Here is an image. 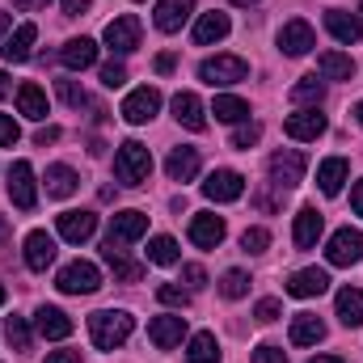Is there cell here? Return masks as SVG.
Listing matches in <instances>:
<instances>
[{
	"label": "cell",
	"mask_w": 363,
	"mask_h": 363,
	"mask_svg": "<svg viewBox=\"0 0 363 363\" xmlns=\"http://www.w3.org/2000/svg\"><path fill=\"white\" fill-rule=\"evenodd\" d=\"M55 89H60V101H68L72 110H81V106L89 101V97H85V89H81L77 81H55Z\"/></svg>",
	"instance_id": "cell-44"
},
{
	"label": "cell",
	"mask_w": 363,
	"mask_h": 363,
	"mask_svg": "<svg viewBox=\"0 0 363 363\" xmlns=\"http://www.w3.org/2000/svg\"><path fill=\"white\" fill-rule=\"evenodd\" d=\"M325 287H330V274L321 271V267H304V271H296L287 279V296H296V300H313Z\"/></svg>",
	"instance_id": "cell-14"
},
{
	"label": "cell",
	"mask_w": 363,
	"mask_h": 363,
	"mask_svg": "<svg viewBox=\"0 0 363 363\" xmlns=\"http://www.w3.org/2000/svg\"><path fill=\"white\" fill-rule=\"evenodd\" d=\"M51 262H55V237L43 233V228H34V233L26 237V267H30V271H47Z\"/></svg>",
	"instance_id": "cell-16"
},
{
	"label": "cell",
	"mask_w": 363,
	"mask_h": 363,
	"mask_svg": "<svg viewBox=\"0 0 363 363\" xmlns=\"http://www.w3.org/2000/svg\"><path fill=\"white\" fill-rule=\"evenodd\" d=\"M4 338L13 342V351H30V325H26V317H9L4 321Z\"/></svg>",
	"instance_id": "cell-39"
},
{
	"label": "cell",
	"mask_w": 363,
	"mask_h": 363,
	"mask_svg": "<svg viewBox=\"0 0 363 363\" xmlns=\"http://www.w3.org/2000/svg\"><path fill=\"white\" fill-rule=\"evenodd\" d=\"M317 72H321V81H351L355 77V60L342 55V51H321L317 55Z\"/></svg>",
	"instance_id": "cell-27"
},
{
	"label": "cell",
	"mask_w": 363,
	"mask_h": 363,
	"mask_svg": "<svg viewBox=\"0 0 363 363\" xmlns=\"http://www.w3.org/2000/svg\"><path fill=\"white\" fill-rule=\"evenodd\" d=\"M174 118H178L186 131H203L207 127V110H203V101L194 93H178L174 97Z\"/></svg>",
	"instance_id": "cell-25"
},
{
	"label": "cell",
	"mask_w": 363,
	"mask_h": 363,
	"mask_svg": "<svg viewBox=\"0 0 363 363\" xmlns=\"http://www.w3.org/2000/svg\"><path fill=\"white\" fill-rule=\"evenodd\" d=\"M55 287L64 291V296H93L97 287H101V271L93 267V262H68L60 279H55Z\"/></svg>",
	"instance_id": "cell-4"
},
{
	"label": "cell",
	"mask_w": 363,
	"mask_h": 363,
	"mask_svg": "<svg viewBox=\"0 0 363 363\" xmlns=\"http://www.w3.org/2000/svg\"><path fill=\"white\" fill-rule=\"evenodd\" d=\"M60 64L72 68V72L93 68V64H97V43H93V38H68L64 51H60Z\"/></svg>",
	"instance_id": "cell-20"
},
{
	"label": "cell",
	"mask_w": 363,
	"mask_h": 363,
	"mask_svg": "<svg viewBox=\"0 0 363 363\" xmlns=\"http://www.w3.org/2000/svg\"><path fill=\"white\" fill-rule=\"evenodd\" d=\"M182 279H186V287H203V283H207L203 267H194V262H190V267H182Z\"/></svg>",
	"instance_id": "cell-49"
},
{
	"label": "cell",
	"mask_w": 363,
	"mask_h": 363,
	"mask_svg": "<svg viewBox=\"0 0 363 363\" xmlns=\"http://www.w3.org/2000/svg\"><path fill=\"white\" fill-rule=\"evenodd\" d=\"M34 38H38V26H34V21H21V26L4 38V47H0V51H4V60H9V64H26V60H30Z\"/></svg>",
	"instance_id": "cell-18"
},
{
	"label": "cell",
	"mask_w": 363,
	"mask_h": 363,
	"mask_svg": "<svg viewBox=\"0 0 363 363\" xmlns=\"http://www.w3.org/2000/svg\"><path fill=\"white\" fill-rule=\"evenodd\" d=\"M254 363H287V355H283L279 347L267 342V347H258V351H254Z\"/></svg>",
	"instance_id": "cell-48"
},
{
	"label": "cell",
	"mask_w": 363,
	"mask_h": 363,
	"mask_svg": "<svg viewBox=\"0 0 363 363\" xmlns=\"http://www.w3.org/2000/svg\"><path fill=\"white\" fill-rule=\"evenodd\" d=\"M325 30H330L338 43L355 47V43H359V34H363V21H359V17H351L347 9H330V13H325Z\"/></svg>",
	"instance_id": "cell-23"
},
{
	"label": "cell",
	"mask_w": 363,
	"mask_h": 363,
	"mask_svg": "<svg viewBox=\"0 0 363 363\" xmlns=\"http://www.w3.org/2000/svg\"><path fill=\"white\" fill-rule=\"evenodd\" d=\"M148 338H152L157 351H174L182 338H186V317L182 313H174V317H152L148 321Z\"/></svg>",
	"instance_id": "cell-13"
},
{
	"label": "cell",
	"mask_w": 363,
	"mask_h": 363,
	"mask_svg": "<svg viewBox=\"0 0 363 363\" xmlns=\"http://www.w3.org/2000/svg\"><path fill=\"white\" fill-rule=\"evenodd\" d=\"M211 114H216L220 123H245V118H250V106H245L241 97H233V93H220V97L211 101Z\"/></svg>",
	"instance_id": "cell-36"
},
{
	"label": "cell",
	"mask_w": 363,
	"mask_h": 363,
	"mask_svg": "<svg viewBox=\"0 0 363 363\" xmlns=\"http://www.w3.org/2000/svg\"><path fill=\"white\" fill-rule=\"evenodd\" d=\"M325 258H330V267H355L363 258V233L359 228H338L325 245Z\"/></svg>",
	"instance_id": "cell-7"
},
{
	"label": "cell",
	"mask_w": 363,
	"mask_h": 363,
	"mask_svg": "<svg viewBox=\"0 0 363 363\" xmlns=\"http://www.w3.org/2000/svg\"><path fill=\"white\" fill-rule=\"evenodd\" d=\"M321 228H325V220H321V211L317 207H300L296 211V250H313L317 245V237H321Z\"/></svg>",
	"instance_id": "cell-21"
},
{
	"label": "cell",
	"mask_w": 363,
	"mask_h": 363,
	"mask_svg": "<svg viewBox=\"0 0 363 363\" xmlns=\"http://www.w3.org/2000/svg\"><path fill=\"white\" fill-rule=\"evenodd\" d=\"M228 30H233L228 13H203L199 26H194V43H199V47H211V43L228 38Z\"/></svg>",
	"instance_id": "cell-26"
},
{
	"label": "cell",
	"mask_w": 363,
	"mask_h": 363,
	"mask_svg": "<svg viewBox=\"0 0 363 363\" xmlns=\"http://www.w3.org/2000/svg\"><path fill=\"white\" fill-rule=\"evenodd\" d=\"M194 13V0H161L157 4V13H152V21H157V30H165V34H174L186 26V17Z\"/></svg>",
	"instance_id": "cell-22"
},
{
	"label": "cell",
	"mask_w": 363,
	"mask_h": 363,
	"mask_svg": "<svg viewBox=\"0 0 363 363\" xmlns=\"http://www.w3.org/2000/svg\"><path fill=\"white\" fill-rule=\"evenodd\" d=\"M101 258H106V267L114 271V279H123V283H135V279L144 274L140 262H131V258L123 254V245H110V241H106V245H101Z\"/></svg>",
	"instance_id": "cell-29"
},
{
	"label": "cell",
	"mask_w": 363,
	"mask_h": 363,
	"mask_svg": "<svg viewBox=\"0 0 363 363\" xmlns=\"http://www.w3.org/2000/svg\"><path fill=\"white\" fill-rule=\"evenodd\" d=\"M114 178L123 186H144L152 178V152L140 140H123L118 152H114Z\"/></svg>",
	"instance_id": "cell-2"
},
{
	"label": "cell",
	"mask_w": 363,
	"mask_h": 363,
	"mask_svg": "<svg viewBox=\"0 0 363 363\" xmlns=\"http://www.w3.org/2000/svg\"><path fill=\"white\" fill-rule=\"evenodd\" d=\"M190 241H194L199 250H216V245L224 241V220L211 216V211H199V216L190 220Z\"/></svg>",
	"instance_id": "cell-15"
},
{
	"label": "cell",
	"mask_w": 363,
	"mask_h": 363,
	"mask_svg": "<svg viewBox=\"0 0 363 363\" xmlns=\"http://www.w3.org/2000/svg\"><path fill=\"white\" fill-rule=\"evenodd\" d=\"M148 233V216L144 211H118V216H110V245H131V241H140Z\"/></svg>",
	"instance_id": "cell-12"
},
{
	"label": "cell",
	"mask_w": 363,
	"mask_h": 363,
	"mask_svg": "<svg viewBox=\"0 0 363 363\" xmlns=\"http://www.w3.org/2000/svg\"><path fill=\"white\" fill-rule=\"evenodd\" d=\"M0 304H4V287H0Z\"/></svg>",
	"instance_id": "cell-61"
},
{
	"label": "cell",
	"mask_w": 363,
	"mask_h": 363,
	"mask_svg": "<svg viewBox=\"0 0 363 363\" xmlns=\"http://www.w3.org/2000/svg\"><path fill=\"white\" fill-rule=\"evenodd\" d=\"M258 140H262V127H258V123H245V127L233 131V148H241V152H250Z\"/></svg>",
	"instance_id": "cell-43"
},
{
	"label": "cell",
	"mask_w": 363,
	"mask_h": 363,
	"mask_svg": "<svg viewBox=\"0 0 363 363\" xmlns=\"http://www.w3.org/2000/svg\"><path fill=\"white\" fill-rule=\"evenodd\" d=\"M334 304H338V321H342L347 330L363 325V291H359V287H342Z\"/></svg>",
	"instance_id": "cell-32"
},
{
	"label": "cell",
	"mask_w": 363,
	"mask_h": 363,
	"mask_svg": "<svg viewBox=\"0 0 363 363\" xmlns=\"http://www.w3.org/2000/svg\"><path fill=\"white\" fill-rule=\"evenodd\" d=\"M313 47H317V38H313V26H308L304 17H296V21H287V26L279 30V51H283V55L300 60V55H308Z\"/></svg>",
	"instance_id": "cell-11"
},
{
	"label": "cell",
	"mask_w": 363,
	"mask_h": 363,
	"mask_svg": "<svg viewBox=\"0 0 363 363\" xmlns=\"http://www.w3.org/2000/svg\"><path fill=\"white\" fill-rule=\"evenodd\" d=\"M51 0H13V9H26V13H34V9H47Z\"/></svg>",
	"instance_id": "cell-55"
},
{
	"label": "cell",
	"mask_w": 363,
	"mask_h": 363,
	"mask_svg": "<svg viewBox=\"0 0 363 363\" xmlns=\"http://www.w3.org/2000/svg\"><path fill=\"white\" fill-rule=\"evenodd\" d=\"M77 186H81L77 169H68V165H51L47 169V194L51 199H68V194H77Z\"/></svg>",
	"instance_id": "cell-34"
},
{
	"label": "cell",
	"mask_w": 363,
	"mask_h": 363,
	"mask_svg": "<svg viewBox=\"0 0 363 363\" xmlns=\"http://www.w3.org/2000/svg\"><path fill=\"white\" fill-rule=\"evenodd\" d=\"M304 169H308V161H304V152H296V148H283V152L271 157V178H274L279 190L300 186V182H304Z\"/></svg>",
	"instance_id": "cell-9"
},
{
	"label": "cell",
	"mask_w": 363,
	"mask_h": 363,
	"mask_svg": "<svg viewBox=\"0 0 363 363\" xmlns=\"http://www.w3.org/2000/svg\"><path fill=\"white\" fill-rule=\"evenodd\" d=\"M9 34V13H0V38Z\"/></svg>",
	"instance_id": "cell-57"
},
{
	"label": "cell",
	"mask_w": 363,
	"mask_h": 363,
	"mask_svg": "<svg viewBox=\"0 0 363 363\" xmlns=\"http://www.w3.org/2000/svg\"><path fill=\"white\" fill-rule=\"evenodd\" d=\"M148 262L174 267V262H178V241H174V237H152V241H148Z\"/></svg>",
	"instance_id": "cell-38"
},
{
	"label": "cell",
	"mask_w": 363,
	"mask_h": 363,
	"mask_svg": "<svg viewBox=\"0 0 363 363\" xmlns=\"http://www.w3.org/2000/svg\"><path fill=\"white\" fill-rule=\"evenodd\" d=\"M347 178H351V165H347L342 157H330V161H321V169H317V186H321V194H338Z\"/></svg>",
	"instance_id": "cell-31"
},
{
	"label": "cell",
	"mask_w": 363,
	"mask_h": 363,
	"mask_svg": "<svg viewBox=\"0 0 363 363\" xmlns=\"http://www.w3.org/2000/svg\"><path fill=\"white\" fill-rule=\"evenodd\" d=\"M279 313H283V304H279V300H258V308H254V317H258L262 325L279 321Z\"/></svg>",
	"instance_id": "cell-46"
},
{
	"label": "cell",
	"mask_w": 363,
	"mask_h": 363,
	"mask_svg": "<svg viewBox=\"0 0 363 363\" xmlns=\"http://www.w3.org/2000/svg\"><path fill=\"white\" fill-rule=\"evenodd\" d=\"M308 363H342L338 355H317V359H308Z\"/></svg>",
	"instance_id": "cell-56"
},
{
	"label": "cell",
	"mask_w": 363,
	"mask_h": 363,
	"mask_svg": "<svg viewBox=\"0 0 363 363\" xmlns=\"http://www.w3.org/2000/svg\"><path fill=\"white\" fill-rule=\"evenodd\" d=\"M157 110H161V93L152 89V85H144V89H131L123 97V110H118V114H123L131 127H140V123H152Z\"/></svg>",
	"instance_id": "cell-6"
},
{
	"label": "cell",
	"mask_w": 363,
	"mask_h": 363,
	"mask_svg": "<svg viewBox=\"0 0 363 363\" xmlns=\"http://www.w3.org/2000/svg\"><path fill=\"white\" fill-rule=\"evenodd\" d=\"M283 131H287L291 140H317V135H325V114L300 110V114H291V118L283 123Z\"/></svg>",
	"instance_id": "cell-24"
},
{
	"label": "cell",
	"mask_w": 363,
	"mask_h": 363,
	"mask_svg": "<svg viewBox=\"0 0 363 363\" xmlns=\"http://www.w3.org/2000/svg\"><path fill=\"white\" fill-rule=\"evenodd\" d=\"M34 325H38V334L51 338V342H60V338L72 334V317H68L64 308H51V304H43V308L34 313Z\"/></svg>",
	"instance_id": "cell-19"
},
{
	"label": "cell",
	"mask_w": 363,
	"mask_h": 363,
	"mask_svg": "<svg viewBox=\"0 0 363 363\" xmlns=\"http://www.w3.org/2000/svg\"><path fill=\"white\" fill-rule=\"evenodd\" d=\"M17 110H21L26 118H34V123H43V118H47V93L38 89L34 81H26V85L17 89Z\"/></svg>",
	"instance_id": "cell-33"
},
{
	"label": "cell",
	"mask_w": 363,
	"mask_h": 363,
	"mask_svg": "<svg viewBox=\"0 0 363 363\" xmlns=\"http://www.w3.org/2000/svg\"><path fill=\"white\" fill-rule=\"evenodd\" d=\"M106 47H110L114 55H131V51L140 47V17H135V13L114 17V21L106 26Z\"/></svg>",
	"instance_id": "cell-8"
},
{
	"label": "cell",
	"mask_w": 363,
	"mask_h": 363,
	"mask_svg": "<svg viewBox=\"0 0 363 363\" xmlns=\"http://www.w3.org/2000/svg\"><path fill=\"white\" fill-rule=\"evenodd\" d=\"M47 363H81V351H51Z\"/></svg>",
	"instance_id": "cell-51"
},
{
	"label": "cell",
	"mask_w": 363,
	"mask_h": 363,
	"mask_svg": "<svg viewBox=\"0 0 363 363\" xmlns=\"http://www.w3.org/2000/svg\"><path fill=\"white\" fill-rule=\"evenodd\" d=\"M321 338H325V321L313 317V313H296V321H291V342H296V347H317Z\"/></svg>",
	"instance_id": "cell-28"
},
{
	"label": "cell",
	"mask_w": 363,
	"mask_h": 363,
	"mask_svg": "<svg viewBox=\"0 0 363 363\" xmlns=\"http://www.w3.org/2000/svg\"><path fill=\"white\" fill-rule=\"evenodd\" d=\"M60 4H64V13H68V17H77V13H85V9H89L93 0H60Z\"/></svg>",
	"instance_id": "cell-52"
},
{
	"label": "cell",
	"mask_w": 363,
	"mask_h": 363,
	"mask_svg": "<svg viewBox=\"0 0 363 363\" xmlns=\"http://www.w3.org/2000/svg\"><path fill=\"white\" fill-rule=\"evenodd\" d=\"M359 13H363V4H359ZM359 21H363V17H359Z\"/></svg>",
	"instance_id": "cell-62"
},
{
	"label": "cell",
	"mask_w": 363,
	"mask_h": 363,
	"mask_svg": "<svg viewBox=\"0 0 363 363\" xmlns=\"http://www.w3.org/2000/svg\"><path fill=\"white\" fill-rule=\"evenodd\" d=\"M17 135H21V131H17V123H13L9 114H0V148H13V144H17Z\"/></svg>",
	"instance_id": "cell-47"
},
{
	"label": "cell",
	"mask_w": 363,
	"mask_h": 363,
	"mask_svg": "<svg viewBox=\"0 0 363 363\" xmlns=\"http://www.w3.org/2000/svg\"><path fill=\"white\" fill-rule=\"evenodd\" d=\"M93 233H97V216L93 211H64L60 216V237L64 241H72V245H81V241H89Z\"/></svg>",
	"instance_id": "cell-17"
},
{
	"label": "cell",
	"mask_w": 363,
	"mask_h": 363,
	"mask_svg": "<svg viewBox=\"0 0 363 363\" xmlns=\"http://www.w3.org/2000/svg\"><path fill=\"white\" fill-rule=\"evenodd\" d=\"M220 291H224L228 300H241V296L250 291V274H245V271H224V279H220Z\"/></svg>",
	"instance_id": "cell-40"
},
{
	"label": "cell",
	"mask_w": 363,
	"mask_h": 363,
	"mask_svg": "<svg viewBox=\"0 0 363 363\" xmlns=\"http://www.w3.org/2000/svg\"><path fill=\"white\" fill-rule=\"evenodd\" d=\"M267 245H271V233L267 228H245L241 233V250L245 254H267Z\"/></svg>",
	"instance_id": "cell-41"
},
{
	"label": "cell",
	"mask_w": 363,
	"mask_h": 363,
	"mask_svg": "<svg viewBox=\"0 0 363 363\" xmlns=\"http://www.w3.org/2000/svg\"><path fill=\"white\" fill-rule=\"evenodd\" d=\"M157 296H161V304H174V308H186L190 304V287H178V283H161Z\"/></svg>",
	"instance_id": "cell-42"
},
{
	"label": "cell",
	"mask_w": 363,
	"mask_h": 363,
	"mask_svg": "<svg viewBox=\"0 0 363 363\" xmlns=\"http://www.w3.org/2000/svg\"><path fill=\"white\" fill-rule=\"evenodd\" d=\"M9 199H13L17 211H34L38 186H34V165L30 161H13V169H9Z\"/></svg>",
	"instance_id": "cell-5"
},
{
	"label": "cell",
	"mask_w": 363,
	"mask_h": 363,
	"mask_svg": "<svg viewBox=\"0 0 363 363\" xmlns=\"http://www.w3.org/2000/svg\"><path fill=\"white\" fill-rule=\"evenodd\" d=\"M245 77H250V64L241 55H216V60L199 64V81H207L211 89L216 85H241Z\"/></svg>",
	"instance_id": "cell-3"
},
{
	"label": "cell",
	"mask_w": 363,
	"mask_h": 363,
	"mask_svg": "<svg viewBox=\"0 0 363 363\" xmlns=\"http://www.w3.org/2000/svg\"><path fill=\"white\" fill-rule=\"evenodd\" d=\"M101 85H106V89H123V85H127V68H123V64H106V68H101Z\"/></svg>",
	"instance_id": "cell-45"
},
{
	"label": "cell",
	"mask_w": 363,
	"mask_h": 363,
	"mask_svg": "<svg viewBox=\"0 0 363 363\" xmlns=\"http://www.w3.org/2000/svg\"><path fill=\"white\" fill-rule=\"evenodd\" d=\"M186 363H220V342H216V334L199 330V334L190 338V347H186Z\"/></svg>",
	"instance_id": "cell-35"
},
{
	"label": "cell",
	"mask_w": 363,
	"mask_h": 363,
	"mask_svg": "<svg viewBox=\"0 0 363 363\" xmlns=\"http://www.w3.org/2000/svg\"><path fill=\"white\" fill-rule=\"evenodd\" d=\"M233 4H241V9H250V4H258V0H233Z\"/></svg>",
	"instance_id": "cell-60"
},
{
	"label": "cell",
	"mask_w": 363,
	"mask_h": 363,
	"mask_svg": "<svg viewBox=\"0 0 363 363\" xmlns=\"http://www.w3.org/2000/svg\"><path fill=\"white\" fill-rule=\"evenodd\" d=\"M355 123L363 127V101H355Z\"/></svg>",
	"instance_id": "cell-58"
},
{
	"label": "cell",
	"mask_w": 363,
	"mask_h": 363,
	"mask_svg": "<svg viewBox=\"0 0 363 363\" xmlns=\"http://www.w3.org/2000/svg\"><path fill=\"white\" fill-rule=\"evenodd\" d=\"M203 194L211 203H237L245 194V178L237 169H216V174H207V182H203Z\"/></svg>",
	"instance_id": "cell-10"
},
{
	"label": "cell",
	"mask_w": 363,
	"mask_h": 363,
	"mask_svg": "<svg viewBox=\"0 0 363 363\" xmlns=\"http://www.w3.org/2000/svg\"><path fill=\"white\" fill-rule=\"evenodd\" d=\"M157 72H161V77H169V72H174V55H169V51H165V55H157Z\"/></svg>",
	"instance_id": "cell-54"
},
{
	"label": "cell",
	"mask_w": 363,
	"mask_h": 363,
	"mask_svg": "<svg viewBox=\"0 0 363 363\" xmlns=\"http://www.w3.org/2000/svg\"><path fill=\"white\" fill-rule=\"evenodd\" d=\"M131 330H135V317L123 308H101L89 317V338L97 351H118L131 338Z\"/></svg>",
	"instance_id": "cell-1"
},
{
	"label": "cell",
	"mask_w": 363,
	"mask_h": 363,
	"mask_svg": "<svg viewBox=\"0 0 363 363\" xmlns=\"http://www.w3.org/2000/svg\"><path fill=\"white\" fill-rule=\"evenodd\" d=\"M55 140H60V127H38V135H34V144H38V148L55 144Z\"/></svg>",
	"instance_id": "cell-50"
},
{
	"label": "cell",
	"mask_w": 363,
	"mask_h": 363,
	"mask_svg": "<svg viewBox=\"0 0 363 363\" xmlns=\"http://www.w3.org/2000/svg\"><path fill=\"white\" fill-rule=\"evenodd\" d=\"M321 97H325V85H321L317 77H304V81L291 85V101H296V106H313V110H317Z\"/></svg>",
	"instance_id": "cell-37"
},
{
	"label": "cell",
	"mask_w": 363,
	"mask_h": 363,
	"mask_svg": "<svg viewBox=\"0 0 363 363\" xmlns=\"http://www.w3.org/2000/svg\"><path fill=\"white\" fill-rule=\"evenodd\" d=\"M351 207H355V216H363V178L351 186Z\"/></svg>",
	"instance_id": "cell-53"
},
{
	"label": "cell",
	"mask_w": 363,
	"mask_h": 363,
	"mask_svg": "<svg viewBox=\"0 0 363 363\" xmlns=\"http://www.w3.org/2000/svg\"><path fill=\"white\" fill-rule=\"evenodd\" d=\"M165 174L174 182H194V174H199V148H174L169 161H165Z\"/></svg>",
	"instance_id": "cell-30"
},
{
	"label": "cell",
	"mask_w": 363,
	"mask_h": 363,
	"mask_svg": "<svg viewBox=\"0 0 363 363\" xmlns=\"http://www.w3.org/2000/svg\"><path fill=\"white\" fill-rule=\"evenodd\" d=\"M4 93H9V77H4V72H0V97H4Z\"/></svg>",
	"instance_id": "cell-59"
}]
</instances>
